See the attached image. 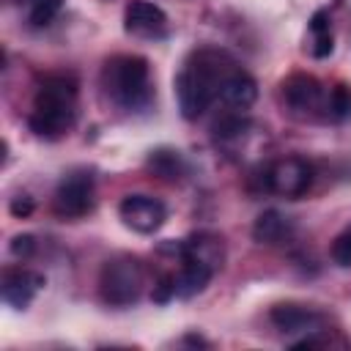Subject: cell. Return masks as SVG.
<instances>
[{"instance_id":"7a4b0ae2","label":"cell","mask_w":351,"mask_h":351,"mask_svg":"<svg viewBox=\"0 0 351 351\" xmlns=\"http://www.w3.org/2000/svg\"><path fill=\"white\" fill-rule=\"evenodd\" d=\"M77 121V77L69 71L47 74L33 99V110L27 126L33 134L44 140L63 137Z\"/></svg>"},{"instance_id":"5b68a950","label":"cell","mask_w":351,"mask_h":351,"mask_svg":"<svg viewBox=\"0 0 351 351\" xmlns=\"http://www.w3.org/2000/svg\"><path fill=\"white\" fill-rule=\"evenodd\" d=\"M282 104L293 118H315V115H326V96L329 90L321 85V80H315L313 74H291L288 80H282L280 88Z\"/></svg>"},{"instance_id":"44dd1931","label":"cell","mask_w":351,"mask_h":351,"mask_svg":"<svg viewBox=\"0 0 351 351\" xmlns=\"http://www.w3.org/2000/svg\"><path fill=\"white\" fill-rule=\"evenodd\" d=\"M151 299H154L156 304H165V302L176 299V274H162V277H159V282L154 285Z\"/></svg>"},{"instance_id":"52a82bcc","label":"cell","mask_w":351,"mask_h":351,"mask_svg":"<svg viewBox=\"0 0 351 351\" xmlns=\"http://www.w3.org/2000/svg\"><path fill=\"white\" fill-rule=\"evenodd\" d=\"M310 186H313V165L307 159H302V156L277 159L266 170V189L280 195V197L296 200V197L307 195Z\"/></svg>"},{"instance_id":"6da1fadb","label":"cell","mask_w":351,"mask_h":351,"mask_svg":"<svg viewBox=\"0 0 351 351\" xmlns=\"http://www.w3.org/2000/svg\"><path fill=\"white\" fill-rule=\"evenodd\" d=\"M236 69V60L222 49H195L176 74V99L181 115L186 121H195L211 107V101H219L222 85Z\"/></svg>"},{"instance_id":"2e32d148","label":"cell","mask_w":351,"mask_h":351,"mask_svg":"<svg viewBox=\"0 0 351 351\" xmlns=\"http://www.w3.org/2000/svg\"><path fill=\"white\" fill-rule=\"evenodd\" d=\"M145 167H148L156 178L173 181V184L186 176V162H184V156H181L178 151H173V148H156V151H151L148 159H145Z\"/></svg>"},{"instance_id":"7402d4cb","label":"cell","mask_w":351,"mask_h":351,"mask_svg":"<svg viewBox=\"0 0 351 351\" xmlns=\"http://www.w3.org/2000/svg\"><path fill=\"white\" fill-rule=\"evenodd\" d=\"M36 252V239L30 236V233H19V236H14L11 239V255L14 258H30Z\"/></svg>"},{"instance_id":"d6986e66","label":"cell","mask_w":351,"mask_h":351,"mask_svg":"<svg viewBox=\"0 0 351 351\" xmlns=\"http://www.w3.org/2000/svg\"><path fill=\"white\" fill-rule=\"evenodd\" d=\"M326 115L335 121H346L351 115V88L348 85H335L326 96Z\"/></svg>"},{"instance_id":"9a60e30c","label":"cell","mask_w":351,"mask_h":351,"mask_svg":"<svg viewBox=\"0 0 351 351\" xmlns=\"http://www.w3.org/2000/svg\"><path fill=\"white\" fill-rule=\"evenodd\" d=\"M181 271L176 277V296L178 299H189L195 293H200L211 277H214V269H208L206 263H197V261H189V258H181Z\"/></svg>"},{"instance_id":"7c38bea8","label":"cell","mask_w":351,"mask_h":351,"mask_svg":"<svg viewBox=\"0 0 351 351\" xmlns=\"http://www.w3.org/2000/svg\"><path fill=\"white\" fill-rule=\"evenodd\" d=\"M176 255L197 261V263H206L208 269L219 271L222 263H225V241L217 233H192L189 239L178 241Z\"/></svg>"},{"instance_id":"ba28073f","label":"cell","mask_w":351,"mask_h":351,"mask_svg":"<svg viewBox=\"0 0 351 351\" xmlns=\"http://www.w3.org/2000/svg\"><path fill=\"white\" fill-rule=\"evenodd\" d=\"M118 214L126 228H132L134 233H143V236L156 233L167 219L165 203L151 195H126L118 206Z\"/></svg>"},{"instance_id":"8fae6325","label":"cell","mask_w":351,"mask_h":351,"mask_svg":"<svg viewBox=\"0 0 351 351\" xmlns=\"http://www.w3.org/2000/svg\"><path fill=\"white\" fill-rule=\"evenodd\" d=\"M44 274H38V271H30V269H5L3 271V288H0V293H3V302L5 304H11L14 310H25L33 299H36V293L44 288Z\"/></svg>"},{"instance_id":"3957f363","label":"cell","mask_w":351,"mask_h":351,"mask_svg":"<svg viewBox=\"0 0 351 351\" xmlns=\"http://www.w3.org/2000/svg\"><path fill=\"white\" fill-rule=\"evenodd\" d=\"M101 90L104 96L126 110L140 112L154 101L151 85V66L140 55H112L101 66Z\"/></svg>"},{"instance_id":"30bf717a","label":"cell","mask_w":351,"mask_h":351,"mask_svg":"<svg viewBox=\"0 0 351 351\" xmlns=\"http://www.w3.org/2000/svg\"><path fill=\"white\" fill-rule=\"evenodd\" d=\"M123 27L137 38H162L167 33V14L151 0H132L123 8Z\"/></svg>"},{"instance_id":"5bb4252c","label":"cell","mask_w":351,"mask_h":351,"mask_svg":"<svg viewBox=\"0 0 351 351\" xmlns=\"http://www.w3.org/2000/svg\"><path fill=\"white\" fill-rule=\"evenodd\" d=\"M291 236H293V222H291L282 211H277V208H266V211L258 214V219L252 222V239H255L258 244L274 247V244L288 241Z\"/></svg>"},{"instance_id":"ffe728a7","label":"cell","mask_w":351,"mask_h":351,"mask_svg":"<svg viewBox=\"0 0 351 351\" xmlns=\"http://www.w3.org/2000/svg\"><path fill=\"white\" fill-rule=\"evenodd\" d=\"M332 261L337 266H343V269L351 266V230H346V233H340L335 239V244H332Z\"/></svg>"},{"instance_id":"4fadbf2b","label":"cell","mask_w":351,"mask_h":351,"mask_svg":"<svg viewBox=\"0 0 351 351\" xmlns=\"http://www.w3.org/2000/svg\"><path fill=\"white\" fill-rule=\"evenodd\" d=\"M255 99H258V85H255V80H252L244 69H236V71L225 80L222 90H219V101H222L228 110H236V112L250 110V107L255 104Z\"/></svg>"},{"instance_id":"603a6c76","label":"cell","mask_w":351,"mask_h":351,"mask_svg":"<svg viewBox=\"0 0 351 351\" xmlns=\"http://www.w3.org/2000/svg\"><path fill=\"white\" fill-rule=\"evenodd\" d=\"M30 211H33V197L30 195H16L11 200V214L14 217H27Z\"/></svg>"},{"instance_id":"9c48e42d","label":"cell","mask_w":351,"mask_h":351,"mask_svg":"<svg viewBox=\"0 0 351 351\" xmlns=\"http://www.w3.org/2000/svg\"><path fill=\"white\" fill-rule=\"evenodd\" d=\"M269 321L274 324L277 332L282 335H313V332H324L326 318L315 310V307H304V304H293V302H282L274 304L269 313Z\"/></svg>"},{"instance_id":"8992f818","label":"cell","mask_w":351,"mask_h":351,"mask_svg":"<svg viewBox=\"0 0 351 351\" xmlns=\"http://www.w3.org/2000/svg\"><path fill=\"white\" fill-rule=\"evenodd\" d=\"M93 208V176L90 170H71L60 178L52 195V211L60 219H80Z\"/></svg>"},{"instance_id":"277c9868","label":"cell","mask_w":351,"mask_h":351,"mask_svg":"<svg viewBox=\"0 0 351 351\" xmlns=\"http://www.w3.org/2000/svg\"><path fill=\"white\" fill-rule=\"evenodd\" d=\"M145 291V266L134 255H115L99 271V296L110 307H132Z\"/></svg>"},{"instance_id":"ac0fdd59","label":"cell","mask_w":351,"mask_h":351,"mask_svg":"<svg viewBox=\"0 0 351 351\" xmlns=\"http://www.w3.org/2000/svg\"><path fill=\"white\" fill-rule=\"evenodd\" d=\"M22 5L33 27H47L63 8V0H22Z\"/></svg>"},{"instance_id":"e0dca14e","label":"cell","mask_w":351,"mask_h":351,"mask_svg":"<svg viewBox=\"0 0 351 351\" xmlns=\"http://www.w3.org/2000/svg\"><path fill=\"white\" fill-rule=\"evenodd\" d=\"M310 36H313V55L315 58H326L335 47V36H332V25H329V14L326 11H315L310 19Z\"/></svg>"}]
</instances>
